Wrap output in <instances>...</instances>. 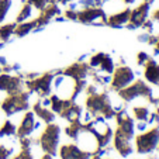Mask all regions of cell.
<instances>
[{"instance_id": "cell-38", "label": "cell", "mask_w": 159, "mask_h": 159, "mask_svg": "<svg viewBox=\"0 0 159 159\" xmlns=\"http://www.w3.org/2000/svg\"><path fill=\"white\" fill-rule=\"evenodd\" d=\"M137 0H123V3L124 4H132V3H135Z\"/></svg>"}, {"instance_id": "cell-28", "label": "cell", "mask_w": 159, "mask_h": 159, "mask_svg": "<svg viewBox=\"0 0 159 159\" xmlns=\"http://www.w3.org/2000/svg\"><path fill=\"white\" fill-rule=\"evenodd\" d=\"M17 159H35L33 148H23L21 152L17 155Z\"/></svg>"}, {"instance_id": "cell-19", "label": "cell", "mask_w": 159, "mask_h": 159, "mask_svg": "<svg viewBox=\"0 0 159 159\" xmlns=\"http://www.w3.org/2000/svg\"><path fill=\"white\" fill-rule=\"evenodd\" d=\"M145 70H144V76L149 83L159 86V63L155 59L151 58L147 63H145Z\"/></svg>"}, {"instance_id": "cell-21", "label": "cell", "mask_w": 159, "mask_h": 159, "mask_svg": "<svg viewBox=\"0 0 159 159\" xmlns=\"http://www.w3.org/2000/svg\"><path fill=\"white\" fill-rule=\"evenodd\" d=\"M37 27V23L35 20H31V21H24V23H17L16 25V30H14V35L21 38V37L27 35L28 33L34 31Z\"/></svg>"}, {"instance_id": "cell-13", "label": "cell", "mask_w": 159, "mask_h": 159, "mask_svg": "<svg viewBox=\"0 0 159 159\" xmlns=\"http://www.w3.org/2000/svg\"><path fill=\"white\" fill-rule=\"evenodd\" d=\"M59 14H61L59 4L58 3H48L44 9L41 10V11H39L38 17L34 18L35 23H37V27H35V30L34 31H41L42 28H44L45 25L52 20V18H55L57 16H59Z\"/></svg>"}, {"instance_id": "cell-43", "label": "cell", "mask_w": 159, "mask_h": 159, "mask_svg": "<svg viewBox=\"0 0 159 159\" xmlns=\"http://www.w3.org/2000/svg\"><path fill=\"white\" fill-rule=\"evenodd\" d=\"M158 148H159V145H158Z\"/></svg>"}, {"instance_id": "cell-12", "label": "cell", "mask_w": 159, "mask_h": 159, "mask_svg": "<svg viewBox=\"0 0 159 159\" xmlns=\"http://www.w3.org/2000/svg\"><path fill=\"white\" fill-rule=\"evenodd\" d=\"M41 127V123L39 121H35V114L33 111H27L21 120L20 125L17 128V132H16V137L18 139L24 138V137H30L35 129H38Z\"/></svg>"}, {"instance_id": "cell-29", "label": "cell", "mask_w": 159, "mask_h": 159, "mask_svg": "<svg viewBox=\"0 0 159 159\" xmlns=\"http://www.w3.org/2000/svg\"><path fill=\"white\" fill-rule=\"evenodd\" d=\"M27 3H30L34 9H37V10L41 11V10L48 4V0H27Z\"/></svg>"}, {"instance_id": "cell-17", "label": "cell", "mask_w": 159, "mask_h": 159, "mask_svg": "<svg viewBox=\"0 0 159 159\" xmlns=\"http://www.w3.org/2000/svg\"><path fill=\"white\" fill-rule=\"evenodd\" d=\"M59 156H61V159H90L92 153L82 151L75 144H68V145H62L61 147Z\"/></svg>"}, {"instance_id": "cell-2", "label": "cell", "mask_w": 159, "mask_h": 159, "mask_svg": "<svg viewBox=\"0 0 159 159\" xmlns=\"http://www.w3.org/2000/svg\"><path fill=\"white\" fill-rule=\"evenodd\" d=\"M117 94L124 103L132 102V100H135L137 97H144V99H147L151 104H153V106L158 104V99L153 97L152 89H151L142 79H137V80H134L127 87L118 90Z\"/></svg>"}, {"instance_id": "cell-24", "label": "cell", "mask_w": 159, "mask_h": 159, "mask_svg": "<svg viewBox=\"0 0 159 159\" xmlns=\"http://www.w3.org/2000/svg\"><path fill=\"white\" fill-rule=\"evenodd\" d=\"M33 13H34V7L31 6L30 3L25 2V3L23 4V7H21L20 13H18L17 17H16V23H24V21H27L30 17H33Z\"/></svg>"}, {"instance_id": "cell-42", "label": "cell", "mask_w": 159, "mask_h": 159, "mask_svg": "<svg viewBox=\"0 0 159 159\" xmlns=\"http://www.w3.org/2000/svg\"><path fill=\"white\" fill-rule=\"evenodd\" d=\"M13 159H17V156H14V158H13Z\"/></svg>"}, {"instance_id": "cell-11", "label": "cell", "mask_w": 159, "mask_h": 159, "mask_svg": "<svg viewBox=\"0 0 159 159\" xmlns=\"http://www.w3.org/2000/svg\"><path fill=\"white\" fill-rule=\"evenodd\" d=\"M113 137H114V144H113V147L120 153V156L128 158L135 151V148L132 147V138H134V137H129V135L124 134V132L118 131V129H116Z\"/></svg>"}, {"instance_id": "cell-41", "label": "cell", "mask_w": 159, "mask_h": 159, "mask_svg": "<svg viewBox=\"0 0 159 159\" xmlns=\"http://www.w3.org/2000/svg\"><path fill=\"white\" fill-rule=\"evenodd\" d=\"M0 73H2V66H0Z\"/></svg>"}, {"instance_id": "cell-35", "label": "cell", "mask_w": 159, "mask_h": 159, "mask_svg": "<svg viewBox=\"0 0 159 159\" xmlns=\"http://www.w3.org/2000/svg\"><path fill=\"white\" fill-rule=\"evenodd\" d=\"M152 20L159 21V9H158V10H155V11L152 13Z\"/></svg>"}, {"instance_id": "cell-39", "label": "cell", "mask_w": 159, "mask_h": 159, "mask_svg": "<svg viewBox=\"0 0 159 159\" xmlns=\"http://www.w3.org/2000/svg\"><path fill=\"white\" fill-rule=\"evenodd\" d=\"M52 158H54V156L48 155V153H44V155H42V158H41V159H52Z\"/></svg>"}, {"instance_id": "cell-1", "label": "cell", "mask_w": 159, "mask_h": 159, "mask_svg": "<svg viewBox=\"0 0 159 159\" xmlns=\"http://www.w3.org/2000/svg\"><path fill=\"white\" fill-rule=\"evenodd\" d=\"M86 107L87 111L93 117L102 116L106 120H111L117 114V111L113 107V99L110 97V90L107 89L102 90L97 94L86 96Z\"/></svg>"}, {"instance_id": "cell-30", "label": "cell", "mask_w": 159, "mask_h": 159, "mask_svg": "<svg viewBox=\"0 0 159 159\" xmlns=\"http://www.w3.org/2000/svg\"><path fill=\"white\" fill-rule=\"evenodd\" d=\"M13 155V148H7L6 145H0V159H10Z\"/></svg>"}, {"instance_id": "cell-36", "label": "cell", "mask_w": 159, "mask_h": 159, "mask_svg": "<svg viewBox=\"0 0 159 159\" xmlns=\"http://www.w3.org/2000/svg\"><path fill=\"white\" fill-rule=\"evenodd\" d=\"M153 47H155V51H153V55H159V39H158V42H156V44L153 45Z\"/></svg>"}, {"instance_id": "cell-31", "label": "cell", "mask_w": 159, "mask_h": 159, "mask_svg": "<svg viewBox=\"0 0 159 159\" xmlns=\"http://www.w3.org/2000/svg\"><path fill=\"white\" fill-rule=\"evenodd\" d=\"M149 59H151V57L147 52H139V54L137 55V63H138L139 66H144Z\"/></svg>"}, {"instance_id": "cell-4", "label": "cell", "mask_w": 159, "mask_h": 159, "mask_svg": "<svg viewBox=\"0 0 159 159\" xmlns=\"http://www.w3.org/2000/svg\"><path fill=\"white\" fill-rule=\"evenodd\" d=\"M59 134L61 128L58 124L49 123L47 124L45 129L39 135V148L44 151V153H48L51 156L58 155V145H59Z\"/></svg>"}, {"instance_id": "cell-9", "label": "cell", "mask_w": 159, "mask_h": 159, "mask_svg": "<svg viewBox=\"0 0 159 159\" xmlns=\"http://www.w3.org/2000/svg\"><path fill=\"white\" fill-rule=\"evenodd\" d=\"M25 87L24 79L20 75H10V73H0V90L6 92L7 94H16L23 92Z\"/></svg>"}, {"instance_id": "cell-33", "label": "cell", "mask_w": 159, "mask_h": 159, "mask_svg": "<svg viewBox=\"0 0 159 159\" xmlns=\"http://www.w3.org/2000/svg\"><path fill=\"white\" fill-rule=\"evenodd\" d=\"M65 18H68V20H72V21H78V10L68 9L65 11Z\"/></svg>"}, {"instance_id": "cell-34", "label": "cell", "mask_w": 159, "mask_h": 159, "mask_svg": "<svg viewBox=\"0 0 159 159\" xmlns=\"http://www.w3.org/2000/svg\"><path fill=\"white\" fill-rule=\"evenodd\" d=\"M148 128V123L147 121H137V124H135V129L139 132H144L145 129Z\"/></svg>"}, {"instance_id": "cell-23", "label": "cell", "mask_w": 159, "mask_h": 159, "mask_svg": "<svg viewBox=\"0 0 159 159\" xmlns=\"http://www.w3.org/2000/svg\"><path fill=\"white\" fill-rule=\"evenodd\" d=\"M97 69L102 70V72H104V73L111 75V73L114 72V69H116L113 58H111L110 55L104 54V55H103V58H102V61H100V65H99V68H97Z\"/></svg>"}, {"instance_id": "cell-18", "label": "cell", "mask_w": 159, "mask_h": 159, "mask_svg": "<svg viewBox=\"0 0 159 159\" xmlns=\"http://www.w3.org/2000/svg\"><path fill=\"white\" fill-rule=\"evenodd\" d=\"M129 14H131V9H123L121 11L113 13V14L107 16V25L113 28H121L125 27V24L129 21Z\"/></svg>"}, {"instance_id": "cell-15", "label": "cell", "mask_w": 159, "mask_h": 159, "mask_svg": "<svg viewBox=\"0 0 159 159\" xmlns=\"http://www.w3.org/2000/svg\"><path fill=\"white\" fill-rule=\"evenodd\" d=\"M82 113H83V108L75 100H63V106L61 108V111L58 113V116L63 120L72 123V121L80 120Z\"/></svg>"}, {"instance_id": "cell-16", "label": "cell", "mask_w": 159, "mask_h": 159, "mask_svg": "<svg viewBox=\"0 0 159 159\" xmlns=\"http://www.w3.org/2000/svg\"><path fill=\"white\" fill-rule=\"evenodd\" d=\"M90 72H92V68L89 66V63H84L83 61L72 63L65 70H62L63 75L69 76V78L75 79V80H86L90 76Z\"/></svg>"}, {"instance_id": "cell-20", "label": "cell", "mask_w": 159, "mask_h": 159, "mask_svg": "<svg viewBox=\"0 0 159 159\" xmlns=\"http://www.w3.org/2000/svg\"><path fill=\"white\" fill-rule=\"evenodd\" d=\"M33 113L39 118L41 121H44L45 124L54 123L55 118H57V114L51 110L49 107H44V106L39 104V102H37L33 106Z\"/></svg>"}, {"instance_id": "cell-26", "label": "cell", "mask_w": 159, "mask_h": 159, "mask_svg": "<svg viewBox=\"0 0 159 159\" xmlns=\"http://www.w3.org/2000/svg\"><path fill=\"white\" fill-rule=\"evenodd\" d=\"M17 132V127L11 123L10 120H6L3 123V125L0 127V137H14Z\"/></svg>"}, {"instance_id": "cell-3", "label": "cell", "mask_w": 159, "mask_h": 159, "mask_svg": "<svg viewBox=\"0 0 159 159\" xmlns=\"http://www.w3.org/2000/svg\"><path fill=\"white\" fill-rule=\"evenodd\" d=\"M30 90H23L20 93L16 94H9L3 103H0V108L4 111L6 117L20 113V111H25L30 108V97H31Z\"/></svg>"}, {"instance_id": "cell-32", "label": "cell", "mask_w": 159, "mask_h": 159, "mask_svg": "<svg viewBox=\"0 0 159 159\" xmlns=\"http://www.w3.org/2000/svg\"><path fill=\"white\" fill-rule=\"evenodd\" d=\"M141 28H142V30H145V33L152 34L153 33V20H148V18H147V20L142 23Z\"/></svg>"}, {"instance_id": "cell-14", "label": "cell", "mask_w": 159, "mask_h": 159, "mask_svg": "<svg viewBox=\"0 0 159 159\" xmlns=\"http://www.w3.org/2000/svg\"><path fill=\"white\" fill-rule=\"evenodd\" d=\"M78 147L80 148L82 151L84 152H89V153H94L97 149H99V142H97V138L94 137V134L92 131L83 127V129L80 131L79 137L75 139Z\"/></svg>"}, {"instance_id": "cell-8", "label": "cell", "mask_w": 159, "mask_h": 159, "mask_svg": "<svg viewBox=\"0 0 159 159\" xmlns=\"http://www.w3.org/2000/svg\"><path fill=\"white\" fill-rule=\"evenodd\" d=\"M78 21L92 25H107V14L103 7H84L78 10Z\"/></svg>"}, {"instance_id": "cell-7", "label": "cell", "mask_w": 159, "mask_h": 159, "mask_svg": "<svg viewBox=\"0 0 159 159\" xmlns=\"http://www.w3.org/2000/svg\"><path fill=\"white\" fill-rule=\"evenodd\" d=\"M135 80V72L129 68V66L121 65L116 68L114 72L111 73V82L110 86L113 92H118V90L127 87Z\"/></svg>"}, {"instance_id": "cell-6", "label": "cell", "mask_w": 159, "mask_h": 159, "mask_svg": "<svg viewBox=\"0 0 159 159\" xmlns=\"http://www.w3.org/2000/svg\"><path fill=\"white\" fill-rule=\"evenodd\" d=\"M62 73V70H54V72H47L41 76H37L35 79L31 80H24L25 87L30 90L31 93H37L39 97H45L51 94L52 90V80H54L55 75Z\"/></svg>"}, {"instance_id": "cell-25", "label": "cell", "mask_w": 159, "mask_h": 159, "mask_svg": "<svg viewBox=\"0 0 159 159\" xmlns=\"http://www.w3.org/2000/svg\"><path fill=\"white\" fill-rule=\"evenodd\" d=\"M132 116L137 121H148V118L151 116V110L148 107H142V106L134 107L132 108Z\"/></svg>"}, {"instance_id": "cell-40", "label": "cell", "mask_w": 159, "mask_h": 159, "mask_svg": "<svg viewBox=\"0 0 159 159\" xmlns=\"http://www.w3.org/2000/svg\"><path fill=\"white\" fill-rule=\"evenodd\" d=\"M156 106H159V97H158V104H156Z\"/></svg>"}, {"instance_id": "cell-5", "label": "cell", "mask_w": 159, "mask_h": 159, "mask_svg": "<svg viewBox=\"0 0 159 159\" xmlns=\"http://www.w3.org/2000/svg\"><path fill=\"white\" fill-rule=\"evenodd\" d=\"M135 138V149L139 155L152 153L159 145V125H155L149 131L138 134Z\"/></svg>"}, {"instance_id": "cell-10", "label": "cell", "mask_w": 159, "mask_h": 159, "mask_svg": "<svg viewBox=\"0 0 159 159\" xmlns=\"http://www.w3.org/2000/svg\"><path fill=\"white\" fill-rule=\"evenodd\" d=\"M149 9H151V3L148 0H144L137 9L131 10L129 21L125 24L127 30H137V28H141L142 23H144V21L148 18V16H149Z\"/></svg>"}, {"instance_id": "cell-22", "label": "cell", "mask_w": 159, "mask_h": 159, "mask_svg": "<svg viewBox=\"0 0 159 159\" xmlns=\"http://www.w3.org/2000/svg\"><path fill=\"white\" fill-rule=\"evenodd\" d=\"M83 127H84V124L82 123L80 120H76V121H72V123H70L69 125L66 127L65 132H66V135H68L69 138H72L73 141H75V139L79 137L80 131L83 129Z\"/></svg>"}, {"instance_id": "cell-37", "label": "cell", "mask_w": 159, "mask_h": 159, "mask_svg": "<svg viewBox=\"0 0 159 159\" xmlns=\"http://www.w3.org/2000/svg\"><path fill=\"white\" fill-rule=\"evenodd\" d=\"M90 159H107V158H102V156L96 155V153H92V156H90Z\"/></svg>"}, {"instance_id": "cell-27", "label": "cell", "mask_w": 159, "mask_h": 159, "mask_svg": "<svg viewBox=\"0 0 159 159\" xmlns=\"http://www.w3.org/2000/svg\"><path fill=\"white\" fill-rule=\"evenodd\" d=\"M11 4L13 0H0V23H3V20L6 18Z\"/></svg>"}]
</instances>
